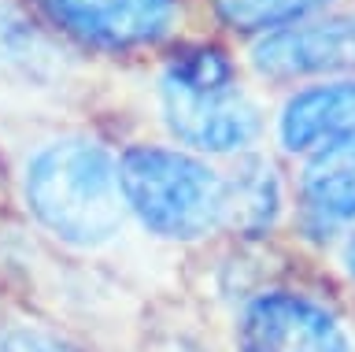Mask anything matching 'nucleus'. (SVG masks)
Wrapping results in <instances>:
<instances>
[{
  "label": "nucleus",
  "mask_w": 355,
  "mask_h": 352,
  "mask_svg": "<svg viewBox=\"0 0 355 352\" xmlns=\"http://www.w3.org/2000/svg\"><path fill=\"white\" fill-rule=\"evenodd\" d=\"M300 190L307 212L322 223H355V130L311 156Z\"/></svg>",
  "instance_id": "9"
},
{
  "label": "nucleus",
  "mask_w": 355,
  "mask_h": 352,
  "mask_svg": "<svg viewBox=\"0 0 355 352\" xmlns=\"http://www.w3.org/2000/svg\"><path fill=\"white\" fill-rule=\"evenodd\" d=\"M122 201L163 237H200L226 223V182L185 152L137 145L119 160Z\"/></svg>",
  "instance_id": "2"
},
{
  "label": "nucleus",
  "mask_w": 355,
  "mask_h": 352,
  "mask_svg": "<svg viewBox=\"0 0 355 352\" xmlns=\"http://www.w3.org/2000/svg\"><path fill=\"white\" fill-rule=\"evenodd\" d=\"M348 271H352V278H355V241H352V249H348Z\"/></svg>",
  "instance_id": "14"
},
{
  "label": "nucleus",
  "mask_w": 355,
  "mask_h": 352,
  "mask_svg": "<svg viewBox=\"0 0 355 352\" xmlns=\"http://www.w3.org/2000/svg\"><path fill=\"white\" fill-rule=\"evenodd\" d=\"M63 74V56L49 34L15 0H0V82L22 90H49Z\"/></svg>",
  "instance_id": "8"
},
{
  "label": "nucleus",
  "mask_w": 355,
  "mask_h": 352,
  "mask_svg": "<svg viewBox=\"0 0 355 352\" xmlns=\"http://www.w3.org/2000/svg\"><path fill=\"white\" fill-rule=\"evenodd\" d=\"M0 352H82L71 345L63 334H55L44 323H30V319H8L0 326Z\"/></svg>",
  "instance_id": "13"
},
{
  "label": "nucleus",
  "mask_w": 355,
  "mask_h": 352,
  "mask_svg": "<svg viewBox=\"0 0 355 352\" xmlns=\"http://www.w3.org/2000/svg\"><path fill=\"white\" fill-rule=\"evenodd\" d=\"M322 4L326 0H215L222 23H230L233 30H282Z\"/></svg>",
  "instance_id": "12"
},
{
  "label": "nucleus",
  "mask_w": 355,
  "mask_h": 352,
  "mask_svg": "<svg viewBox=\"0 0 355 352\" xmlns=\"http://www.w3.org/2000/svg\"><path fill=\"white\" fill-rule=\"evenodd\" d=\"M282 190H277V174L266 160H244L233 178L226 182V223L259 234L274 223Z\"/></svg>",
  "instance_id": "10"
},
{
  "label": "nucleus",
  "mask_w": 355,
  "mask_h": 352,
  "mask_svg": "<svg viewBox=\"0 0 355 352\" xmlns=\"http://www.w3.org/2000/svg\"><path fill=\"white\" fill-rule=\"evenodd\" d=\"M26 215L71 249H100L119 234L126 201L119 160L85 134H60L33 145L19 171Z\"/></svg>",
  "instance_id": "1"
},
{
  "label": "nucleus",
  "mask_w": 355,
  "mask_h": 352,
  "mask_svg": "<svg viewBox=\"0 0 355 352\" xmlns=\"http://www.w3.org/2000/svg\"><path fill=\"white\" fill-rule=\"evenodd\" d=\"M355 130V82H322L300 90L282 108V145L288 152H318L322 145L337 141Z\"/></svg>",
  "instance_id": "7"
},
{
  "label": "nucleus",
  "mask_w": 355,
  "mask_h": 352,
  "mask_svg": "<svg viewBox=\"0 0 355 352\" xmlns=\"http://www.w3.org/2000/svg\"><path fill=\"white\" fill-rule=\"evenodd\" d=\"M44 19L96 52H130L174 26L178 0H37Z\"/></svg>",
  "instance_id": "3"
},
{
  "label": "nucleus",
  "mask_w": 355,
  "mask_h": 352,
  "mask_svg": "<svg viewBox=\"0 0 355 352\" xmlns=\"http://www.w3.org/2000/svg\"><path fill=\"white\" fill-rule=\"evenodd\" d=\"M255 71L266 78H304L355 67V19H322V23H293L266 34L252 49Z\"/></svg>",
  "instance_id": "5"
},
{
  "label": "nucleus",
  "mask_w": 355,
  "mask_h": 352,
  "mask_svg": "<svg viewBox=\"0 0 355 352\" xmlns=\"http://www.w3.org/2000/svg\"><path fill=\"white\" fill-rule=\"evenodd\" d=\"M163 85L185 90V93H218V90H230L237 82H233V63L226 60L222 49L193 45V49H182L166 63Z\"/></svg>",
  "instance_id": "11"
},
{
  "label": "nucleus",
  "mask_w": 355,
  "mask_h": 352,
  "mask_svg": "<svg viewBox=\"0 0 355 352\" xmlns=\"http://www.w3.org/2000/svg\"><path fill=\"white\" fill-rule=\"evenodd\" d=\"M241 352H348L340 323L300 293H263L241 315Z\"/></svg>",
  "instance_id": "4"
},
{
  "label": "nucleus",
  "mask_w": 355,
  "mask_h": 352,
  "mask_svg": "<svg viewBox=\"0 0 355 352\" xmlns=\"http://www.w3.org/2000/svg\"><path fill=\"white\" fill-rule=\"evenodd\" d=\"M166 123L178 141L204 152H237L259 134V112L237 85L218 93H185L159 85Z\"/></svg>",
  "instance_id": "6"
}]
</instances>
